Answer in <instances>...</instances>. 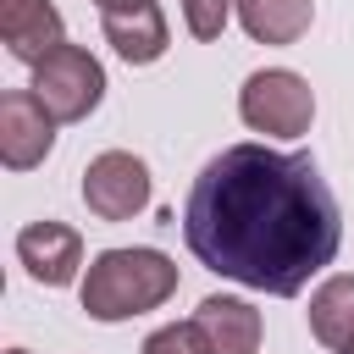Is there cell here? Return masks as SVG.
I'll return each instance as SVG.
<instances>
[{
  "mask_svg": "<svg viewBox=\"0 0 354 354\" xmlns=\"http://www.w3.org/2000/svg\"><path fill=\"white\" fill-rule=\"evenodd\" d=\"M183 238L205 271L271 299H293L337 260L343 216L304 149L227 144L188 183Z\"/></svg>",
  "mask_w": 354,
  "mask_h": 354,
  "instance_id": "6da1fadb",
  "label": "cell"
},
{
  "mask_svg": "<svg viewBox=\"0 0 354 354\" xmlns=\"http://www.w3.org/2000/svg\"><path fill=\"white\" fill-rule=\"evenodd\" d=\"M177 293V260L160 249H100L83 271L88 321H133Z\"/></svg>",
  "mask_w": 354,
  "mask_h": 354,
  "instance_id": "7a4b0ae2",
  "label": "cell"
},
{
  "mask_svg": "<svg viewBox=\"0 0 354 354\" xmlns=\"http://www.w3.org/2000/svg\"><path fill=\"white\" fill-rule=\"evenodd\" d=\"M238 116L249 133H266V138H299L310 133L315 122V94L299 72L288 66H266V72H249L243 88H238Z\"/></svg>",
  "mask_w": 354,
  "mask_h": 354,
  "instance_id": "3957f363",
  "label": "cell"
},
{
  "mask_svg": "<svg viewBox=\"0 0 354 354\" xmlns=\"http://www.w3.org/2000/svg\"><path fill=\"white\" fill-rule=\"evenodd\" d=\"M28 88L44 100V111L55 122H88L100 111V100H105V66L83 44H61V50H50L33 66V83Z\"/></svg>",
  "mask_w": 354,
  "mask_h": 354,
  "instance_id": "277c9868",
  "label": "cell"
},
{
  "mask_svg": "<svg viewBox=\"0 0 354 354\" xmlns=\"http://www.w3.org/2000/svg\"><path fill=\"white\" fill-rule=\"evenodd\" d=\"M83 205L100 221H133L149 205V166L133 149H105L83 166Z\"/></svg>",
  "mask_w": 354,
  "mask_h": 354,
  "instance_id": "5b68a950",
  "label": "cell"
},
{
  "mask_svg": "<svg viewBox=\"0 0 354 354\" xmlns=\"http://www.w3.org/2000/svg\"><path fill=\"white\" fill-rule=\"evenodd\" d=\"M55 149V116L33 88H11L0 100V160L6 171H33Z\"/></svg>",
  "mask_w": 354,
  "mask_h": 354,
  "instance_id": "8992f818",
  "label": "cell"
},
{
  "mask_svg": "<svg viewBox=\"0 0 354 354\" xmlns=\"http://www.w3.org/2000/svg\"><path fill=\"white\" fill-rule=\"evenodd\" d=\"M17 260L39 288H66L83 271V238L66 221H28L17 232Z\"/></svg>",
  "mask_w": 354,
  "mask_h": 354,
  "instance_id": "52a82bcc",
  "label": "cell"
},
{
  "mask_svg": "<svg viewBox=\"0 0 354 354\" xmlns=\"http://www.w3.org/2000/svg\"><path fill=\"white\" fill-rule=\"evenodd\" d=\"M0 39L22 66H39L50 50L66 44V22L50 0H0Z\"/></svg>",
  "mask_w": 354,
  "mask_h": 354,
  "instance_id": "ba28073f",
  "label": "cell"
},
{
  "mask_svg": "<svg viewBox=\"0 0 354 354\" xmlns=\"http://www.w3.org/2000/svg\"><path fill=\"white\" fill-rule=\"evenodd\" d=\"M100 28H105V44H111L127 66H149V61H160L166 44H171L166 11H160L155 0L127 6V11H100Z\"/></svg>",
  "mask_w": 354,
  "mask_h": 354,
  "instance_id": "9c48e42d",
  "label": "cell"
},
{
  "mask_svg": "<svg viewBox=\"0 0 354 354\" xmlns=\"http://www.w3.org/2000/svg\"><path fill=\"white\" fill-rule=\"evenodd\" d=\"M194 321H199L210 354H254V348H260V332H266V326H260V310H254L249 299H232V293L199 299Z\"/></svg>",
  "mask_w": 354,
  "mask_h": 354,
  "instance_id": "30bf717a",
  "label": "cell"
},
{
  "mask_svg": "<svg viewBox=\"0 0 354 354\" xmlns=\"http://www.w3.org/2000/svg\"><path fill=\"white\" fill-rule=\"evenodd\" d=\"M238 22L254 44H299L315 22V0H238Z\"/></svg>",
  "mask_w": 354,
  "mask_h": 354,
  "instance_id": "8fae6325",
  "label": "cell"
},
{
  "mask_svg": "<svg viewBox=\"0 0 354 354\" xmlns=\"http://www.w3.org/2000/svg\"><path fill=\"white\" fill-rule=\"evenodd\" d=\"M304 315H310V337L343 354L354 343V277H326L310 293V310Z\"/></svg>",
  "mask_w": 354,
  "mask_h": 354,
  "instance_id": "7c38bea8",
  "label": "cell"
},
{
  "mask_svg": "<svg viewBox=\"0 0 354 354\" xmlns=\"http://www.w3.org/2000/svg\"><path fill=\"white\" fill-rule=\"evenodd\" d=\"M138 354H210V343H205L199 321H171V326H155Z\"/></svg>",
  "mask_w": 354,
  "mask_h": 354,
  "instance_id": "4fadbf2b",
  "label": "cell"
},
{
  "mask_svg": "<svg viewBox=\"0 0 354 354\" xmlns=\"http://www.w3.org/2000/svg\"><path fill=\"white\" fill-rule=\"evenodd\" d=\"M183 6V22H188V33L194 39H221V28H227V17H232V0H177Z\"/></svg>",
  "mask_w": 354,
  "mask_h": 354,
  "instance_id": "5bb4252c",
  "label": "cell"
},
{
  "mask_svg": "<svg viewBox=\"0 0 354 354\" xmlns=\"http://www.w3.org/2000/svg\"><path fill=\"white\" fill-rule=\"evenodd\" d=\"M100 11H127V6H144V0H94Z\"/></svg>",
  "mask_w": 354,
  "mask_h": 354,
  "instance_id": "9a60e30c",
  "label": "cell"
},
{
  "mask_svg": "<svg viewBox=\"0 0 354 354\" xmlns=\"http://www.w3.org/2000/svg\"><path fill=\"white\" fill-rule=\"evenodd\" d=\"M6 354H28V348H6Z\"/></svg>",
  "mask_w": 354,
  "mask_h": 354,
  "instance_id": "2e32d148",
  "label": "cell"
},
{
  "mask_svg": "<svg viewBox=\"0 0 354 354\" xmlns=\"http://www.w3.org/2000/svg\"><path fill=\"white\" fill-rule=\"evenodd\" d=\"M343 354H354V343H348V348H343Z\"/></svg>",
  "mask_w": 354,
  "mask_h": 354,
  "instance_id": "e0dca14e",
  "label": "cell"
}]
</instances>
